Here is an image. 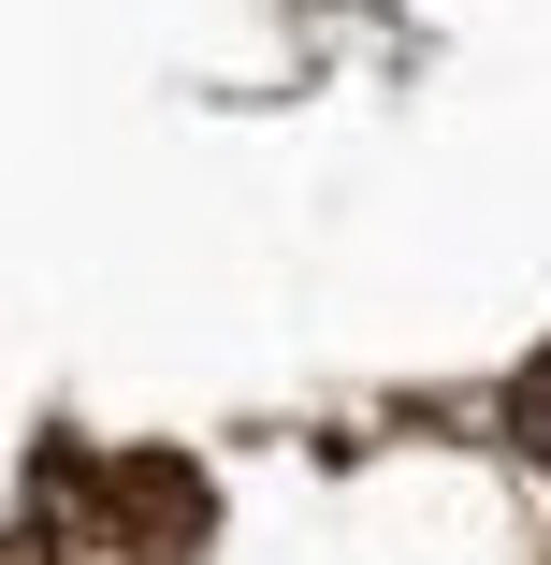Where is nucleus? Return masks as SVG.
I'll list each match as a JSON object with an SVG mask.
<instances>
[{
  "label": "nucleus",
  "mask_w": 551,
  "mask_h": 565,
  "mask_svg": "<svg viewBox=\"0 0 551 565\" xmlns=\"http://www.w3.org/2000/svg\"><path fill=\"white\" fill-rule=\"evenodd\" d=\"M508 435H522L537 465H551V363H522V392H508Z\"/></svg>",
  "instance_id": "nucleus-1"
}]
</instances>
